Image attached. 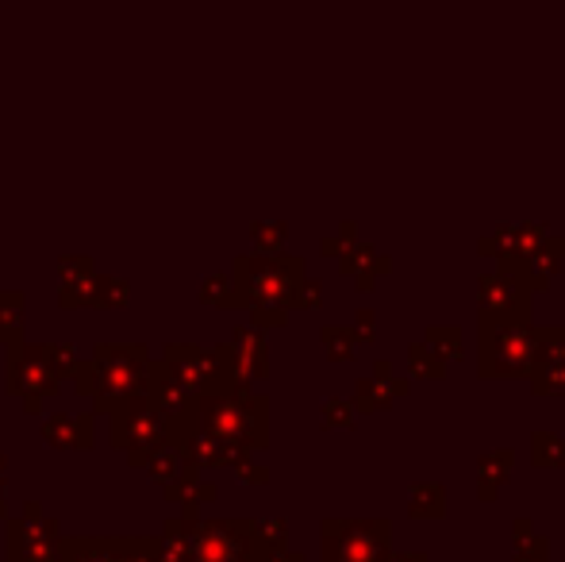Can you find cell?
<instances>
[{
	"label": "cell",
	"mask_w": 565,
	"mask_h": 562,
	"mask_svg": "<svg viewBox=\"0 0 565 562\" xmlns=\"http://www.w3.org/2000/svg\"><path fill=\"white\" fill-rule=\"evenodd\" d=\"M520 562H546V540H523Z\"/></svg>",
	"instance_id": "6da1fadb"
},
{
	"label": "cell",
	"mask_w": 565,
	"mask_h": 562,
	"mask_svg": "<svg viewBox=\"0 0 565 562\" xmlns=\"http://www.w3.org/2000/svg\"><path fill=\"white\" fill-rule=\"evenodd\" d=\"M396 562H427V559H424V555H401Z\"/></svg>",
	"instance_id": "7a4b0ae2"
}]
</instances>
